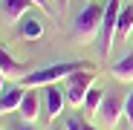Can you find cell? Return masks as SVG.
<instances>
[{
  "label": "cell",
  "instance_id": "obj_3",
  "mask_svg": "<svg viewBox=\"0 0 133 130\" xmlns=\"http://www.w3.org/2000/svg\"><path fill=\"white\" fill-rule=\"evenodd\" d=\"M93 87H96V72L93 70H78V72L64 78V93H66V101L72 107H84V98Z\"/></svg>",
  "mask_w": 133,
  "mask_h": 130
},
{
  "label": "cell",
  "instance_id": "obj_8",
  "mask_svg": "<svg viewBox=\"0 0 133 130\" xmlns=\"http://www.w3.org/2000/svg\"><path fill=\"white\" fill-rule=\"evenodd\" d=\"M23 95H26V87H20V84L3 90V93H0V116H3V113H15L20 107V101H23Z\"/></svg>",
  "mask_w": 133,
  "mask_h": 130
},
{
  "label": "cell",
  "instance_id": "obj_10",
  "mask_svg": "<svg viewBox=\"0 0 133 130\" xmlns=\"http://www.w3.org/2000/svg\"><path fill=\"white\" fill-rule=\"evenodd\" d=\"M32 6H35L32 0H3V15H6L9 23H15V20H20Z\"/></svg>",
  "mask_w": 133,
  "mask_h": 130
},
{
  "label": "cell",
  "instance_id": "obj_1",
  "mask_svg": "<svg viewBox=\"0 0 133 130\" xmlns=\"http://www.w3.org/2000/svg\"><path fill=\"white\" fill-rule=\"evenodd\" d=\"M78 70H93L87 61H61V64H49V67H43V70H35V72H26L23 78H20V87H49L66 75H72Z\"/></svg>",
  "mask_w": 133,
  "mask_h": 130
},
{
  "label": "cell",
  "instance_id": "obj_2",
  "mask_svg": "<svg viewBox=\"0 0 133 130\" xmlns=\"http://www.w3.org/2000/svg\"><path fill=\"white\" fill-rule=\"evenodd\" d=\"M101 20H104V6L98 0H90L72 20V38L78 43H90L96 35H101Z\"/></svg>",
  "mask_w": 133,
  "mask_h": 130
},
{
  "label": "cell",
  "instance_id": "obj_7",
  "mask_svg": "<svg viewBox=\"0 0 133 130\" xmlns=\"http://www.w3.org/2000/svg\"><path fill=\"white\" fill-rule=\"evenodd\" d=\"M41 87H29L26 90V95H23V101H20V107H17V116H20V121H38V116H41Z\"/></svg>",
  "mask_w": 133,
  "mask_h": 130
},
{
  "label": "cell",
  "instance_id": "obj_11",
  "mask_svg": "<svg viewBox=\"0 0 133 130\" xmlns=\"http://www.w3.org/2000/svg\"><path fill=\"white\" fill-rule=\"evenodd\" d=\"M0 70H3V72H17L20 78H23L26 75V64L23 61H15V55H9V49L3 46V43H0Z\"/></svg>",
  "mask_w": 133,
  "mask_h": 130
},
{
  "label": "cell",
  "instance_id": "obj_9",
  "mask_svg": "<svg viewBox=\"0 0 133 130\" xmlns=\"http://www.w3.org/2000/svg\"><path fill=\"white\" fill-rule=\"evenodd\" d=\"M116 38L130 43L133 38V3H124L122 12H119V29H116Z\"/></svg>",
  "mask_w": 133,
  "mask_h": 130
},
{
  "label": "cell",
  "instance_id": "obj_15",
  "mask_svg": "<svg viewBox=\"0 0 133 130\" xmlns=\"http://www.w3.org/2000/svg\"><path fill=\"white\" fill-rule=\"evenodd\" d=\"M124 116H127V124L133 130V93H127V98H124Z\"/></svg>",
  "mask_w": 133,
  "mask_h": 130
},
{
  "label": "cell",
  "instance_id": "obj_13",
  "mask_svg": "<svg viewBox=\"0 0 133 130\" xmlns=\"http://www.w3.org/2000/svg\"><path fill=\"white\" fill-rule=\"evenodd\" d=\"M41 35H43V20L41 17H23V23H20V38L38 40Z\"/></svg>",
  "mask_w": 133,
  "mask_h": 130
},
{
  "label": "cell",
  "instance_id": "obj_17",
  "mask_svg": "<svg viewBox=\"0 0 133 130\" xmlns=\"http://www.w3.org/2000/svg\"><path fill=\"white\" fill-rule=\"evenodd\" d=\"M17 130H35V127H32V121H20V124H17Z\"/></svg>",
  "mask_w": 133,
  "mask_h": 130
},
{
  "label": "cell",
  "instance_id": "obj_19",
  "mask_svg": "<svg viewBox=\"0 0 133 130\" xmlns=\"http://www.w3.org/2000/svg\"><path fill=\"white\" fill-rule=\"evenodd\" d=\"M58 3H61V9H64V6H66V0H58Z\"/></svg>",
  "mask_w": 133,
  "mask_h": 130
},
{
  "label": "cell",
  "instance_id": "obj_18",
  "mask_svg": "<svg viewBox=\"0 0 133 130\" xmlns=\"http://www.w3.org/2000/svg\"><path fill=\"white\" fill-rule=\"evenodd\" d=\"M3 75H6V72H3V70H0V93H3Z\"/></svg>",
  "mask_w": 133,
  "mask_h": 130
},
{
  "label": "cell",
  "instance_id": "obj_6",
  "mask_svg": "<svg viewBox=\"0 0 133 130\" xmlns=\"http://www.w3.org/2000/svg\"><path fill=\"white\" fill-rule=\"evenodd\" d=\"M43 101H46V121L58 119L64 113V107L70 104L66 101V93L61 90L58 84H49V87H43Z\"/></svg>",
  "mask_w": 133,
  "mask_h": 130
},
{
  "label": "cell",
  "instance_id": "obj_12",
  "mask_svg": "<svg viewBox=\"0 0 133 130\" xmlns=\"http://www.w3.org/2000/svg\"><path fill=\"white\" fill-rule=\"evenodd\" d=\"M110 72H113L116 81H133V49H130L122 61H116L113 67H110Z\"/></svg>",
  "mask_w": 133,
  "mask_h": 130
},
{
  "label": "cell",
  "instance_id": "obj_16",
  "mask_svg": "<svg viewBox=\"0 0 133 130\" xmlns=\"http://www.w3.org/2000/svg\"><path fill=\"white\" fill-rule=\"evenodd\" d=\"M32 3H35V6H41V9H43V12H46V15H49V12H52V9H49V0H32Z\"/></svg>",
  "mask_w": 133,
  "mask_h": 130
},
{
  "label": "cell",
  "instance_id": "obj_5",
  "mask_svg": "<svg viewBox=\"0 0 133 130\" xmlns=\"http://www.w3.org/2000/svg\"><path fill=\"white\" fill-rule=\"evenodd\" d=\"M122 110H124V101H122L116 93H104V101H101V107H98L96 116L104 121L107 130H113L116 121H119V116H122Z\"/></svg>",
  "mask_w": 133,
  "mask_h": 130
},
{
  "label": "cell",
  "instance_id": "obj_14",
  "mask_svg": "<svg viewBox=\"0 0 133 130\" xmlns=\"http://www.w3.org/2000/svg\"><path fill=\"white\" fill-rule=\"evenodd\" d=\"M101 101H104V93L98 90V87H93V90L87 93V98H84V107H87V110H90V113H98Z\"/></svg>",
  "mask_w": 133,
  "mask_h": 130
},
{
  "label": "cell",
  "instance_id": "obj_4",
  "mask_svg": "<svg viewBox=\"0 0 133 130\" xmlns=\"http://www.w3.org/2000/svg\"><path fill=\"white\" fill-rule=\"evenodd\" d=\"M119 12H122V0H107L104 6V20H101V58L113 52L116 43V29H119Z\"/></svg>",
  "mask_w": 133,
  "mask_h": 130
}]
</instances>
